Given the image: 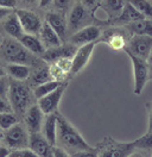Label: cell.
Listing matches in <instances>:
<instances>
[{
    "mask_svg": "<svg viewBox=\"0 0 152 157\" xmlns=\"http://www.w3.org/2000/svg\"><path fill=\"white\" fill-rule=\"evenodd\" d=\"M58 117V142L68 154H74L78 151L93 150L81 133L75 128L73 124H70L62 114L57 113Z\"/></svg>",
    "mask_w": 152,
    "mask_h": 157,
    "instance_id": "obj_1",
    "label": "cell"
},
{
    "mask_svg": "<svg viewBox=\"0 0 152 157\" xmlns=\"http://www.w3.org/2000/svg\"><path fill=\"white\" fill-rule=\"evenodd\" d=\"M7 100L10 105L17 114L25 116L28 112V105L31 101L30 90L26 86L20 83L19 81H12L9 85V92H7Z\"/></svg>",
    "mask_w": 152,
    "mask_h": 157,
    "instance_id": "obj_2",
    "label": "cell"
},
{
    "mask_svg": "<svg viewBox=\"0 0 152 157\" xmlns=\"http://www.w3.org/2000/svg\"><path fill=\"white\" fill-rule=\"evenodd\" d=\"M2 59L9 64H25L31 61L30 51L26 50L19 40L13 38L5 39L1 47Z\"/></svg>",
    "mask_w": 152,
    "mask_h": 157,
    "instance_id": "obj_3",
    "label": "cell"
},
{
    "mask_svg": "<svg viewBox=\"0 0 152 157\" xmlns=\"http://www.w3.org/2000/svg\"><path fill=\"white\" fill-rule=\"evenodd\" d=\"M134 142H116L111 138H104L97 157H130L134 152Z\"/></svg>",
    "mask_w": 152,
    "mask_h": 157,
    "instance_id": "obj_4",
    "label": "cell"
},
{
    "mask_svg": "<svg viewBox=\"0 0 152 157\" xmlns=\"http://www.w3.org/2000/svg\"><path fill=\"white\" fill-rule=\"evenodd\" d=\"M125 52L127 54L128 59H131V63H132V68H133V78H134V94L137 95H140L142 92L144 90V87L149 80V69L150 66L149 63L142 59L137 56H134L131 51L124 49Z\"/></svg>",
    "mask_w": 152,
    "mask_h": 157,
    "instance_id": "obj_5",
    "label": "cell"
},
{
    "mask_svg": "<svg viewBox=\"0 0 152 157\" xmlns=\"http://www.w3.org/2000/svg\"><path fill=\"white\" fill-rule=\"evenodd\" d=\"M1 137L5 145L12 150L28 149V147H30V136L25 131V128L19 124L6 131H2Z\"/></svg>",
    "mask_w": 152,
    "mask_h": 157,
    "instance_id": "obj_6",
    "label": "cell"
},
{
    "mask_svg": "<svg viewBox=\"0 0 152 157\" xmlns=\"http://www.w3.org/2000/svg\"><path fill=\"white\" fill-rule=\"evenodd\" d=\"M16 13L18 16L24 33L33 35V36H37L40 33V30L43 28V23L36 13H33L32 11L24 10V9L16 10Z\"/></svg>",
    "mask_w": 152,
    "mask_h": 157,
    "instance_id": "obj_7",
    "label": "cell"
},
{
    "mask_svg": "<svg viewBox=\"0 0 152 157\" xmlns=\"http://www.w3.org/2000/svg\"><path fill=\"white\" fill-rule=\"evenodd\" d=\"M125 49L131 51L134 56L146 61L152 50V37L134 35L132 38L128 40Z\"/></svg>",
    "mask_w": 152,
    "mask_h": 157,
    "instance_id": "obj_8",
    "label": "cell"
},
{
    "mask_svg": "<svg viewBox=\"0 0 152 157\" xmlns=\"http://www.w3.org/2000/svg\"><path fill=\"white\" fill-rule=\"evenodd\" d=\"M66 83H63L61 87L50 93L49 95L44 97V98L39 99L38 100V106L42 109V112L45 114V116H50V114H55L57 113V109H58V105L61 102V99L64 94V90H66Z\"/></svg>",
    "mask_w": 152,
    "mask_h": 157,
    "instance_id": "obj_9",
    "label": "cell"
},
{
    "mask_svg": "<svg viewBox=\"0 0 152 157\" xmlns=\"http://www.w3.org/2000/svg\"><path fill=\"white\" fill-rule=\"evenodd\" d=\"M101 36V30L97 26L94 25H89V26H86L83 29L76 31L75 33L70 37V44L73 45H87V44H90V43H95V40Z\"/></svg>",
    "mask_w": 152,
    "mask_h": 157,
    "instance_id": "obj_10",
    "label": "cell"
},
{
    "mask_svg": "<svg viewBox=\"0 0 152 157\" xmlns=\"http://www.w3.org/2000/svg\"><path fill=\"white\" fill-rule=\"evenodd\" d=\"M77 47L73 45V44H62L61 47L55 48V49H49L47 50L42 59L47 62H61L64 59H73V57L75 56L76 51H77Z\"/></svg>",
    "mask_w": 152,
    "mask_h": 157,
    "instance_id": "obj_11",
    "label": "cell"
},
{
    "mask_svg": "<svg viewBox=\"0 0 152 157\" xmlns=\"http://www.w3.org/2000/svg\"><path fill=\"white\" fill-rule=\"evenodd\" d=\"M95 45H96L95 43H90V44H87V45L78 47L75 56L71 59V67H70V70H69L71 74L80 73L88 64L89 59L93 55Z\"/></svg>",
    "mask_w": 152,
    "mask_h": 157,
    "instance_id": "obj_12",
    "label": "cell"
},
{
    "mask_svg": "<svg viewBox=\"0 0 152 157\" xmlns=\"http://www.w3.org/2000/svg\"><path fill=\"white\" fill-rule=\"evenodd\" d=\"M55 147L40 133L30 135V149L35 151L38 157H55Z\"/></svg>",
    "mask_w": 152,
    "mask_h": 157,
    "instance_id": "obj_13",
    "label": "cell"
},
{
    "mask_svg": "<svg viewBox=\"0 0 152 157\" xmlns=\"http://www.w3.org/2000/svg\"><path fill=\"white\" fill-rule=\"evenodd\" d=\"M44 116L45 114L42 112L38 105H33L28 108L25 114V123L30 135L39 133L40 128H43V125H44V120H45Z\"/></svg>",
    "mask_w": 152,
    "mask_h": 157,
    "instance_id": "obj_14",
    "label": "cell"
},
{
    "mask_svg": "<svg viewBox=\"0 0 152 157\" xmlns=\"http://www.w3.org/2000/svg\"><path fill=\"white\" fill-rule=\"evenodd\" d=\"M39 38L42 40L43 45L45 47V49H55L61 47L62 44H64L62 42V39L59 38V36L56 33V31L52 29L47 21L43 23V28L40 30V33H39Z\"/></svg>",
    "mask_w": 152,
    "mask_h": 157,
    "instance_id": "obj_15",
    "label": "cell"
},
{
    "mask_svg": "<svg viewBox=\"0 0 152 157\" xmlns=\"http://www.w3.org/2000/svg\"><path fill=\"white\" fill-rule=\"evenodd\" d=\"M57 113L45 116L44 125H43V136L52 147H56L57 142H58V138H57L58 137V117H57Z\"/></svg>",
    "mask_w": 152,
    "mask_h": 157,
    "instance_id": "obj_16",
    "label": "cell"
},
{
    "mask_svg": "<svg viewBox=\"0 0 152 157\" xmlns=\"http://www.w3.org/2000/svg\"><path fill=\"white\" fill-rule=\"evenodd\" d=\"M2 29L11 38L13 39H19L24 35V31H23L21 24L19 21L16 11L10 13L7 17H5L2 19Z\"/></svg>",
    "mask_w": 152,
    "mask_h": 157,
    "instance_id": "obj_17",
    "label": "cell"
},
{
    "mask_svg": "<svg viewBox=\"0 0 152 157\" xmlns=\"http://www.w3.org/2000/svg\"><path fill=\"white\" fill-rule=\"evenodd\" d=\"M45 21L56 31V33L62 39V42H66V36L68 32V23L66 18L56 12H49L45 17Z\"/></svg>",
    "mask_w": 152,
    "mask_h": 157,
    "instance_id": "obj_18",
    "label": "cell"
},
{
    "mask_svg": "<svg viewBox=\"0 0 152 157\" xmlns=\"http://www.w3.org/2000/svg\"><path fill=\"white\" fill-rule=\"evenodd\" d=\"M18 40L21 43V45H23L25 49L28 50V51L32 52V54H35V55L43 56V54L47 51V49H45V47L43 45L40 38L37 37V36L24 33Z\"/></svg>",
    "mask_w": 152,
    "mask_h": 157,
    "instance_id": "obj_19",
    "label": "cell"
},
{
    "mask_svg": "<svg viewBox=\"0 0 152 157\" xmlns=\"http://www.w3.org/2000/svg\"><path fill=\"white\" fill-rule=\"evenodd\" d=\"M146 19L139 11L137 10L130 1H126L125 2V6H124V10L120 14V17L118 18V20L123 21V23H127L128 25L135 23V21H140V20Z\"/></svg>",
    "mask_w": 152,
    "mask_h": 157,
    "instance_id": "obj_20",
    "label": "cell"
},
{
    "mask_svg": "<svg viewBox=\"0 0 152 157\" xmlns=\"http://www.w3.org/2000/svg\"><path fill=\"white\" fill-rule=\"evenodd\" d=\"M86 14H87V11L83 2H80V1L76 2L74 7L71 9L70 16H69V28L70 29L77 28L86 18Z\"/></svg>",
    "mask_w": 152,
    "mask_h": 157,
    "instance_id": "obj_21",
    "label": "cell"
},
{
    "mask_svg": "<svg viewBox=\"0 0 152 157\" xmlns=\"http://www.w3.org/2000/svg\"><path fill=\"white\" fill-rule=\"evenodd\" d=\"M6 73L12 78H14V81H24L28 78L31 70L26 64H7Z\"/></svg>",
    "mask_w": 152,
    "mask_h": 157,
    "instance_id": "obj_22",
    "label": "cell"
},
{
    "mask_svg": "<svg viewBox=\"0 0 152 157\" xmlns=\"http://www.w3.org/2000/svg\"><path fill=\"white\" fill-rule=\"evenodd\" d=\"M128 30L133 35L139 36H150L152 37V20L144 19L140 21H135L128 25Z\"/></svg>",
    "mask_w": 152,
    "mask_h": 157,
    "instance_id": "obj_23",
    "label": "cell"
},
{
    "mask_svg": "<svg viewBox=\"0 0 152 157\" xmlns=\"http://www.w3.org/2000/svg\"><path fill=\"white\" fill-rule=\"evenodd\" d=\"M62 85H63V82L57 81V80H52V81H49V82H45V83H43V85L37 86V87L35 88V90H33V94H35V97L39 100V99L49 95L50 93L55 92V90H56L58 87H61Z\"/></svg>",
    "mask_w": 152,
    "mask_h": 157,
    "instance_id": "obj_24",
    "label": "cell"
},
{
    "mask_svg": "<svg viewBox=\"0 0 152 157\" xmlns=\"http://www.w3.org/2000/svg\"><path fill=\"white\" fill-rule=\"evenodd\" d=\"M130 2L142 13L146 19L152 20V1H149V0H134V1H130Z\"/></svg>",
    "mask_w": 152,
    "mask_h": 157,
    "instance_id": "obj_25",
    "label": "cell"
},
{
    "mask_svg": "<svg viewBox=\"0 0 152 157\" xmlns=\"http://www.w3.org/2000/svg\"><path fill=\"white\" fill-rule=\"evenodd\" d=\"M18 124L17 121V117L14 113L12 112H1L0 116V128L2 131H6L9 128H13Z\"/></svg>",
    "mask_w": 152,
    "mask_h": 157,
    "instance_id": "obj_26",
    "label": "cell"
},
{
    "mask_svg": "<svg viewBox=\"0 0 152 157\" xmlns=\"http://www.w3.org/2000/svg\"><path fill=\"white\" fill-rule=\"evenodd\" d=\"M104 4V11L111 16V17H116L119 18L121 12L124 10L125 2L124 1H106Z\"/></svg>",
    "mask_w": 152,
    "mask_h": 157,
    "instance_id": "obj_27",
    "label": "cell"
},
{
    "mask_svg": "<svg viewBox=\"0 0 152 157\" xmlns=\"http://www.w3.org/2000/svg\"><path fill=\"white\" fill-rule=\"evenodd\" d=\"M49 81H52V75H51V71L48 68H40L33 74V78H32V82L36 83L37 86L43 85Z\"/></svg>",
    "mask_w": 152,
    "mask_h": 157,
    "instance_id": "obj_28",
    "label": "cell"
},
{
    "mask_svg": "<svg viewBox=\"0 0 152 157\" xmlns=\"http://www.w3.org/2000/svg\"><path fill=\"white\" fill-rule=\"evenodd\" d=\"M135 149H145V150H152V132H146L142 137L134 140Z\"/></svg>",
    "mask_w": 152,
    "mask_h": 157,
    "instance_id": "obj_29",
    "label": "cell"
},
{
    "mask_svg": "<svg viewBox=\"0 0 152 157\" xmlns=\"http://www.w3.org/2000/svg\"><path fill=\"white\" fill-rule=\"evenodd\" d=\"M108 44L113 49H120V48L125 49V42L120 35H112L109 40H108Z\"/></svg>",
    "mask_w": 152,
    "mask_h": 157,
    "instance_id": "obj_30",
    "label": "cell"
},
{
    "mask_svg": "<svg viewBox=\"0 0 152 157\" xmlns=\"http://www.w3.org/2000/svg\"><path fill=\"white\" fill-rule=\"evenodd\" d=\"M10 157H38L35 151L31 149H19V150H13Z\"/></svg>",
    "mask_w": 152,
    "mask_h": 157,
    "instance_id": "obj_31",
    "label": "cell"
},
{
    "mask_svg": "<svg viewBox=\"0 0 152 157\" xmlns=\"http://www.w3.org/2000/svg\"><path fill=\"white\" fill-rule=\"evenodd\" d=\"M71 157H97V151L93 149V150H86V151H78V152H74V154H69Z\"/></svg>",
    "mask_w": 152,
    "mask_h": 157,
    "instance_id": "obj_32",
    "label": "cell"
},
{
    "mask_svg": "<svg viewBox=\"0 0 152 157\" xmlns=\"http://www.w3.org/2000/svg\"><path fill=\"white\" fill-rule=\"evenodd\" d=\"M16 5H17V1H14V0H12V1L4 0V1L0 2V7L1 9H7V10H14Z\"/></svg>",
    "mask_w": 152,
    "mask_h": 157,
    "instance_id": "obj_33",
    "label": "cell"
},
{
    "mask_svg": "<svg viewBox=\"0 0 152 157\" xmlns=\"http://www.w3.org/2000/svg\"><path fill=\"white\" fill-rule=\"evenodd\" d=\"M13 150H11L6 145H1L0 147V157H10Z\"/></svg>",
    "mask_w": 152,
    "mask_h": 157,
    "instance_id": "obj_34",
    "label": "cell"
},
{
    "mask_svg": "<svg viewBox=\"0 0 152 157\" xmlns=\"http://www.w3.org/2000/svg\"><path fill=\"white\" fill-rule=\"evenodd\" d=\"M55 157H71L64 149L62 147H55Z\"/></svg>",
    "mask_w": 152,
    "mask_h": 157,
    "instance_id": "obj_35",
    "label": "cell"
},
{
    "mask_svg": "<svg viewBox=\"0 0 152 157\" xmlns=\"http://www.w3.org/2000/svg\"><path fill=\"white\" fill-rule=\"evenodd\" d=\"M147 132H152V108L149 114V125H147Z\"/></svg>",
    "mask_w": 152,
    "mask_h": 157,
    "instance_id": "obj_36",
    "label": "cell"
},
{
    "mask_svg": "<svg viewBox=\"0 0 152 157\" xmlns=\"http://www.w3.org/2000/svg\"><path fill=\"white\" fill-rule=\"evenodd\" d=\"M56 6H59V9H64V6H66L69 2L68 1H55L54 2Z\"/></svg>",
    "mask_w": 152,
    "mask_h": 157,
    "instance_id": "obj_37",
    "label": "cell"
},
{
    "mask_svg": "<svg viewBox=\"0 0 152 157\" xmlns=\"http://www.w3.org/2000/svg\"><path fill=\"white\" fill-rule=\"evenodd\" d=\"M130 157H146V156L144 154H142V152H133Z\"/></svg>",
    "mask_w": 152,
    "mask_h": 157,
    "instance_id": "obj_38",
    "label": "cell"
},
{
    "mask_svg": "<svg viewBox=\"0 0 152 157\" xmlns=\"http://www.w3.org/2000/svg\"><path fill=\"white\" fill-rule=\"evenodd\" d=\"M146 62L149 63V66H152V50L151 52H150V55H149V57H147V59H146Z\"/></svg>",
    "mask_w": 152,
    "mask_h": 157,
    "instance_id": "obj_39",
    "label": "cell"
},
{
    "mask_svg": "<svg viewBox=\"0 0 152 157\" xmlns=\"http://www.w3.org/2000/svg\"><path fill=\"white\" fill-rule=\"evenodd\" d=\"M149 80H152V66H150L149 69Z\"/></svg>",
    "mask_w": 152,
    "mask_h": 157,
    "instance_id": "obj_40",
    "label": "cell"
}]
</instances>
